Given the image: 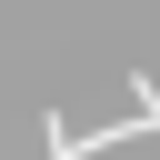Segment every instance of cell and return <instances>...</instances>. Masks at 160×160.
Segmentation results:
<instances>
[{
    "mask_svg": "<svg viewBox=\"0 0 160 160\" xmlns=\"http://www.w3.org/2000/svg\"><path fill=\"white\" fill-rule=\"evenodd\" d=\"M50 160H80V140H70V130H60V120H50Z\"/></svg>",
    "mask_w": 160,
    "mask_h": 160,
    "instance_id": "obj_1",
    "label": "cell"
}]
</instances>
